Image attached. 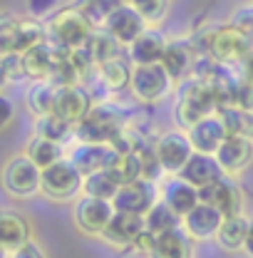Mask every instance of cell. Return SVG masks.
Instances as JSON below:
<instances>
[{"instance_id": "6da1fadb", "label": "cell", "mask_w": 253, "mask_h": 258, "mask_svg": "<svg viewBox=\"0 0 253 258\" xmlns=\"http://www.w3.org/2000/svg\"><path fill=\"white\" fill-rule=\"evenodd\" d=\"M219 109H221V99H219L216 87L209 80L194 77L189 85L181 90L174 112H176V122L184 129H189L199 119H204L209 114H216Z\"/></svg>"}, {"instance_id": "7a4b0ae2", "label": "cell", "mask_w": 253, "mask_h": 258, "mask_svg": "<svg viewBox=\"0 0 253 258\" xmlns=\"http://www.w3.org/2000/svg\"><path fill=\"white\" fill-rule=\"evenodd\" d=\"M77 139L85 144H114L122 137V114L109 104H92V109L75 124Z\"/></svg>"}, {"instance_id": "3957f363", "label": "cell", "mask_w": 253, "mask_h": 258, "mask_svg": "<svg viewBox=\"0 0 253 258\" xmlns=\"http://www.w3.org/2000/svg\"><path fill=\"white\" fill-rule=\"evenodd\" d=\"M47 35L52 40V45H60L67 50H80L90 42V37L95 35V25L75 8H62L57 10L50 23H47Z\"/></svg>"}, {"instance_id": "277c9868", "label": "cell", "mask_w": 253, "mask_h": 258, "mask_svg": "<svg viewBox=\"0 0 253 258\" xmlns=\"http://www.w3.org/2000/svg\"><path fill=\"white\" fill-rule=\"evenodd\" d=\"M45 32L47 28L37 20L0 15V55H23L25 50L45 42Z\"/></svg>"}, {"instance_id": "5b68a950", "label": "cell", "mask_w": 253, "mask_h": 258, "mask_svg": "<svg viewBox=\"0 0 253 258\" xmlns=\"http://www.w3.org/2000/svg\"><path fill=\"white\" fill-rule=\"evenodd\" d=\"M206 52L216 62L236 64L243 62V57L253 52V42L243 30H238L236 25L228 23V25H221L206 35Z\"/></svg>"}, {"instance_id": "8992f818", "label": "cell", "mask_w": 253, "mask_h": 258, "mask_svg": "<svg viewBox=\"0 0 253 258\" xmlns=\"http://www.w3.org/2000/svg\"><path fill=\"white\" fill-rule=\"evenodd\" d=\"M0 181L5 186V191L15 199H30L40 191V184H42V169L28 157V154H20V157H13L3 166V174H0Z\"/></svg>"}, {"instance_id": "52a82bcc", "label": "cell", "mask_w": 253, "mask_h": 258, "mask_svg": "<svg viewBox=\"0 0 253 258\" xmlns=\"http://www.w3.org/2000/svg\"><path fill=\"white\" fill-rule=\"evenodd\" d=\"M171 75L164 70V64H134L132 67V80H129V90L139 102L154 104L161 102L164 97L171 92Z\"/></svg>"}, {"instance_id": "ba28073f", "label": "cell", "mask_w": 253, "mask_h": 258, "mask_svg": "<svg viewBox=\"0 0 253 258\" xmlns=\"http://www.w3.org/2000/svg\"><path fill=\"white\" fill-rule=\"evenodd\" d=\"M82 184H85V176L75 169V164L70 159H60L57 164L42 169L40 191L52 201H67L82 191Z\"/></svg>"}, {"instance_id": "9c48e42d", "label": "cell", "mask_w": 253, "mask_h": 258, "mask_svg": "<svg viewBox=\"0 0 253 258\" xmlns=\"http://www.w3.org/2000/svg\"><path fill=\"white\" fill-rule=\"evenodd\" d=\"M114 211L117 209H114V204L109 199H99V196L85 194L75 204V224L87 236H102L107 224L112 221Z\"/></svg>"}, {"instance_id": "30bf717a", "label": "cell", "mask_w": 253, "mask_h": 258, "mask_svg": "<svg viewBox=\"0 0 253 258\" xmlns=\"http://www.w3.org/2000/svg\"><path fill=\"white\" fill-rule=\"evenodd\" d=\"M154 152H157V159L164 171L179 174L186 166V161L191 159L194 147L189 142V134H184V132H166V134H161L154 142Z\"/></svg>"}, {"instance_id": "8fae6325", "label": "cell", "mask_w": 253, "mask_h": 258, "mask_svg": "<svg viewBox=\"0 0 253 258\" xmlns=\"http://www.w3.org/2000/svg\"><path fill=\"white\" fill-rule=\"evenodd\" d=\"M199 199H201L204 204L219 209L223 216H238V214H243V191H241V186H238L233 179H228V176H223L219 181H214V184L199 189Z\"/></svg>"}, {"instance_id": "7c38bea8", "label": "cell", "mask_w": 253, "mask_h": 258, "mask_svg": "<svg viewBox=\"0 0 253 258\" xmlns=\"http://www.w3.org/2000/svg\"><path fill=\"white\" fill-rule=\"evenodd\" d=\"M147 231L144 216L142 214H126V211H114L112 221L107 224L104 233L99 238H104L109 246L114 248H134L137 238Z\"/></svg>"}, {"instance_id": "4fadbf2b", "label": "cell", "mask_w": 253, "mask_h": 258, "mask_svg": "<svg viewBox=\"0 0 253 258\" xmlns=\"http://www.w3.org/2000/svg\"><path fill=\"white\" fill-rule=\"evenodd\" d=\"M214 157L219 159L226 176H236V174L246 171L253 164V139L238 137V134H228Z\"/></svg>"}, {"instance_id": "5bb4252c", "label": "cell", "mask_w": 253, "mask_h": 258, "mask_svg": "<svg viewBox=\"0 0 253 258\" xmlns=\"http://www.w3.org/2000/svg\"><path fill=\"white\" fill-rule=\"evenodd\" d=\"M189 134V142L194 147V152H201V154H216L219 147L223 144V139L228 137V129L223 124L221 114H209L204 119H199L196 124H191L186 129Z\"/></svg>"}, {"instance_id": "9a60e30c", "label": "cell", "mask_w": 253, "mask_h": 258, "mask_svg": "<svg viewBox=\"0 0 253 258\" xmlns=\"http://www.w3.org/2000/svg\"><path fill=\"white\" fill-rule=\"evenodd\" d=\"M117 211H126V214H147L154 204H157V189L152 179H139L134 184L119 186L117 196L112 199Z\"/></svg>"}, {"instance_id": "2e32d148", "label": "cell", "mask_w": 253, "mask_h": 258, "mask_svg": "<svg viewBox=\"0 0 253 258\" xmlns=\"http://www.w3.org/2000/svg\"><path fill=\"white\" fill-rule=\"evenodd\" d=\"M104 30L109 32L119 45H126V47H129L142 32L147 30V20L137 13V8H134L132 3H122V5L109 15Z\"/></svg>"}, {"instance_id": "e0dca14e", "label": "cell", "mask_w": 253, "mask_h": 258, "mask_svg": "<svg viewBox=\"0 0 253 258\" xmlns=\"http://www.w3.org/2000/svg\"><path fill=\"white\" fill-rule=\"evenodd\" d=\"M223 219H226V216H223L219 209H214V206L199 201L189 214L181 219V226H184V231L189 233L194 241H209V238H216Z\"/></svg>"}, {"instance_id": "ac0fdd59", "label": "cell", "mask_w": 253, "mask_h": 258, "mask_svg": "<svg viewBox=\"0 0 253 258\" xmlns=\"http://www.w3.org/2000/svg\"><path fill=\"white\" fill-rule=\"evenodd\" d=\"M92 109L90 92L80 85H57V97H55V114L67 119L72 127Z\"/></svg>"}, {"instance_id": "d6986e66", "label": "cell", "mask_w": 253, "mask_h": 258, "mask_svg": "<svg viewBox=\"0 0 253 258\" xmlns=\"http://www.w3.org/2000/svg\"><path fill=\"white\" fill-rule=\"evenodd\" d=\"M176 176H181L184 181H189L191 186H196V189H204V186H209V184L223 179L226 171L221 169V164H219V159H216L214 154L194 152L191 159L186 161V166H184Z\"/></svg>"}, {"instance_id": "ffe728a7", "label": "cell", "mask_w": 253, "mask_h": 258, "mask_svg": "<svg viewBox=\"0 0 253 258\" xmlns=\"http://www.w3.org/2000/svg\"><path fill=\"white\" fill-rule=\"evenodd\" d=\"M149 258H194V238L184 231V226L159 233L154 236Z\"/></svg>"}, {"instance_id": "44dd1931", "label": "cell", "mask_w": 253, "mask_h": 258, "mask_svg": "<svg viewBox=\"0 0 253 258\" xmlns=\"http://www.w3.org/2000/svg\"><path fill=\"white\" fill-rule=\"evenodd\" d=\"M20 67L23 75L30 77L32 82L37 80H50L55 70V45L52 42H40L20 55Z\"/></svg>"}, {"instance_id": "7402d4cb", "label": "cell", "mask_w": 253, "mask_h": 258, "mask_svg": "<svg viewBox=\"0 0 253 258\" xmlns=\"http://www.w3.org/2000/svg\"><path fill=\"white\" fill-rule=\"evenodd\" d=\"M114 154V147L112 144H80L72 149L70 154V161L75 164V169L82 174V176H90V174H97V171H104L107 164Z\"/></svg>"}, {"instance_id": "603a6c76", "label": "cell", "mask_w": 253, "mask_h": 258, "mask_svg": "<svg viewBox=\"0 0 253 258\" xmlns=\"http://www.w3.org/2000/svg\"><path fill=\"white\" fill-rule=\"evenodd\" d=\"M104 171L109 174V179L117 186H126V184H134V181L144 179L142 159L134 152H126V149H114V154H112V159H109Z\"/></svg>"}, {"instance_id": "cb8c5ba5", "label": "cell", "mask_w": 253, "mask_h": 258, "mask_svg": "<svg viewBox=\"0 0 253 258\" xmlns=\"http://www.w3.org/2000/svg\"><path fill=\"white\" fill-rule=\"evenodd\" d=\"M166 40L159 30H144L132 45H129V57L134 64H157L164 57Z\"/></svg>"}, {"instance_id": "d4e9b609", "label": "cell", "mask_w": 253, "mask_h": 258, "mask_svg": "<svg viewBox=\"0 0 253 258\" xmlns=\"http://www.w3.org/2000/svg\"><path fill=\"white\" fill-rule=\"evenodd\" d=\"M28 241H30V224L20 214L10 209H0V243L13 253Z\"/></svg>"}, {"instance_id": "484cf974", "label": "cell", "mask_w": 253, "mask_h": 258, "mask_svg": "<svg viewBox=\"0 0 253 258\" xmlns=\"http://www.w3.org/2000/svg\"><path fill=\"white\" fill-rule=\"evenodd\" d=\"M161 201H166V206H169L174 214H179V216L184 219L201 199H199V189L191 186L189 181H184V179L179 176V179H174V181L166 184L164 199H161Z\"/></svg>"}, {"instance_id": "4316f807", "label": "cell", "mask_w": 253, "mask_h": 258, "mask_svg": "<svg viewBox=\"0 0 253 258\" xmlns=\"http://www.w3.org/2000/svg\"><path fill=\"white\" fill-rule=\"evenodd\" d=\"M164 70L171 75V80H181L184 75H189L196 64V52L191 50L186 42H169L161 57Z\"/></svg>"}, {"instance_id": "83f0119b", "label": "cell", "mask_w": 253, "mask_h": 258, "mask_svg": "<svg viewBox=\"0 0 253 258\" xmlns=\"http://www.w3.org/2000/svg\"><path fill=\"white\" fill-rule=\"evenodd\" d=\"M248 226H251V219H246L243 214L238 216H226L223 219L221 228L216 233V241L223 251H243L246 246V236H248Z\"/></svg>"}, {"instance_id": "f1b7e54d", "label": "cell", "mask_w": 253, "mask_h": 258, "mask_svg": "<svg viewBox=\"0 0 253 258\" xmlns=\"http://www.w3.org/2000/svg\"><path fill=\"white\" fill-rule=\"evenodd\" d=\"M28 107L35 117H45L55 112V97H57V85L50 80H37L28 90Z\"/></svg>"}, {"instance_id": "f546056e", "label": "cell", "mask_w": 253, "mask_h": 258, "mask_svg": "<svg viewBox=\"0 0 253 258\" xmlns=\"http://www.w3.org/2000/svg\"><path fill=\"white\" fill-rule=\"evenodd\" d=\"M25 154L40 169H47V166H52V164H57V161L62 159V144L60 142H52V139H47L42 134H35L30 139V144H28V152Z\"/></svg>"}, {"instance_id": "4dcf8cb0", "label": "cell", "mask_w": 253, "mask_h": 258, "mask_svg": "<svg viewBox=\"0 0 253 258\" xmlns=\"http://www.w3.org/2000/svg\"><path fill=\"white\" fill-rule=\"evenodd\" d=\"M144 226H147V231L149 233H166V231H171V228H179L181 226V216L179 214H174L169 206H166V201H157L147 214H144Z\"/></svg>"}, {"instance_id": "1f68e13d", "label": "cell", "mask_w": 253, "mask_h": 258, "mask_svg": "<svg viewBox=\"0 0 253 258\" xmlns=\"http://www.w3.org/2000/svg\"><path fill=\"white\" fill-rule=\"evenodd\" d=\"M223 124L228 129V134H238V137H248L253 139V112L236 107V104H226L219 109Z\"/></svg>"}, {"instance_id": "d6a6232c", "label": "cell", "mask_w": 253, "mask_h": 258, "mask_svg": "<svg viewBox=\"0 0 253 258\" xmlns=\"http://www.w3.org/2000/svg\"><path fill=\"white\" fill-rule=\"evenodd\" d=\"M97 70H99V77L104 80V85L109 87V90H122L129 85V80H132V67L126 64L124 57H112V60H107V62L97 64Z\"/></svg>"}, {"instance_id": "836d02e7", "label": "cell", "mask_w": 253, "mask_h": 258, "mask_svg": "<svg viewBox=\"0 0 253 258\" xmlns=\"http://www.w3.org/2000/svg\"><path fill=\"white\" fill-rule=\"evenodd\" d=\"M122 5V0H77L75 8L95 25V28H104L109 15Z\"/></svg>"}, {"instance_id": "e575fe53", "label": "cell", "mask_w": 253, "mask_h": 258, "mask_svg": "<svg viewBox=\"0 0 253 258\" xmlns=\"http://www.w3.org/2000/svg\"><path fill=\"white\" fill-rule=\"evenodd\" d=\"M85 50H87V55L92 57V62L102 64V62H107V60H112V57L119 55V42L107 30L95 32V35L90 37V42L85 45Z\"/></svg>"}, {"instance_id": "d590c367", "label": "cell", "mask_w": 253, "mask_h": 258, "mask_svg": "<svg viewBox=\"0 0 253 258\" xmlns=\"http://www.w3.org/2000/svg\"><path fill=\"white\" fill-rule=\"evenodd\" d=\"M72 124L62 119L60 114H45V117H37V134H42V137H47V139H52V142H60L62 144L65 139L70 137V132H72Z\"/></svg>"}, {"instance_id": "8d00e7d4", "label": "cell", "mask_w": 253, "mask_h": 258, "mask_svg": "<svg viewBox=\"0 0 253 258\" xmlns=\"http://www.w3.org/2000/svg\"><path fill=\"white\" fill-rule=\"evenodd\" d=\"M82 191L90 194V196H99V199H109V201H112V199L117 196V191H119V186L109 179L107 171H97V174L85 176Z\"/></svg>"}, {"instance_id": "74e56055", "label": "cell", "mask_w": 253, "mask_h": 258, "mask_svg": "<svg viewBox=\"0 0 253 258\" xmlns=\"http://www.w3.org/2000/svg\"><path fill=\"white\" fill-rule=\"evenodd\" d=\"M132 5L137 8V13L147 20V25H157L166 18L169 13V0H132Z\"/></svg>"}, {"instance_id": "f35d334b", "label": "cell", "mask_w": 253, "mask_h": 258, "mask_svg": "<svg viewBox=\"0 0 253 258\" xmlns=\"http://www.w3.org/2000/svg\"><path fill=\"white\" fill-rule=\"evenodd\" d=\"M231 25H236L238 30H243L248 37H251V42H253V5H243V8H238V10L233 13Z\"/></svg>"}, {"instance_id": "ab89813d", "label": "cell", "mask_w": 253, "mask_h": 258, "mask_svg": "<svg viewBox=\"0 0 253 258\" xmlns=\"http://www.w3.org/2000/svg\"><path fill=\"white\" fill-rule=\"evenodd\" d=\"M13 119H15V104H13L10 97L0 92V132L8 124H13Z\"/></svg>"}, {"instance_id": "60d3db41", "label": "cell", "mask_w": 253, "mask_h": 258, "mask_svg": "<svg viewBox=\"0 0 253 258\" xmlns=\"http://www.w3.org/2000/svg\"><path fill=\"white\" fill-rule=\"evenodd\" d=\"M10 258H47V256H45V251H42V248L30 238L25 246H20L18 251H13V256Z\"/></svg>"}, {"instance_id": "b9f144b4", "label": "cell", "mask_w": 253, "mask_h": 258, "mask_svg": "<svg viewBox=\"0 0 253 258\" xmlns=\"http://www.w3.org/2000/svg\"><path fill=\"white\" fill-rule=\"evenodd\" d=\"M241 80L253 87V52H248L243 57V62H241Z\"/></svg>"}, {"instance_id": "7bdbcfd3", "label": "cell", "mask_w": 253, "mask_h": 258, "mask_svg": "<svg viewBox=\"0 0 253 258\" xmlns=\"http://www.w3.org/2000/svg\"><path fill=\"white\" fill-rule=\"evenodd\" d=\"M243 251L253 258V219H251V226H248V236H246V246H243Z\"/></svg>"}, {"instance_id": "ee69618b", "label": "cell", "mask_w": 253, "mask_h": 258, "mask_svg": "<svg viewBox=\"0 0 253 258\" xmlns=\"http://www.w3.org/2000/svg\"><path fill=\"white\" fill-rule=\"evenodd\" d=\"M8 253H10V251H8V248H5V246L0 243V258H5V256H8Z\"/></svg>"}, {"instance_id": "f6af8a7d", "label": "cell", "mask_w": 253, "mask_h": 258, "mask_svg": "<svg viewBox=\"0 0 253 258\" xmlns=\"http://www.w3.org/2000/svg\"><path fill=\"white\" fill-rule=\"evenodd\" d=\"M122 3H132V0H122Z\"/></svg>"}]
</instances>
